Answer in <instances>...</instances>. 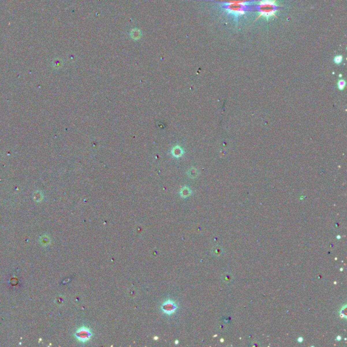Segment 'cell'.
<instances>
[{
	"label": "cell",
	"instance_id": "obj_3",
	"mask_svg": "<svg viewBox=\"0 0 347 347\" xmlns=\"http://www.w3.org/2000/svg\"><path fill=\"white\" fill-rule=\"evenodd\" d=\"M92 334L90 329L87 327H81L75 333V337L79 341L82 342H85L89 341L92 338Z\"/></svg>",
	"mask_w": 347,
	"mask_h": 347
},
{
	"label": "cell",
	"instance_id": "obj_5",
	"mask_svg": "<svg viewBox=\"0 0 347 347\" xmlns=\"http://www.w3.org/2000/svg\"><path fill=\"white\" fill-rule=\"evenodd\" d=\"M225 2H249L252 0H223Z\"/></svg>",
	"mask_w": 347,
	"mask_h": 347
},
{
	"label": "cell",
	"instance_id": "obj_2",
	"mask_svg": "<svg viewBox=\"0 0 347 347\" xmlns=\"http://www.w3.org/2000/svg\"><path fill=\"white\" fill-rule=\"evenodd\" d=\"M249 2H225L223 8L227 14L233 15L236 18V21L241 16L244 15L247 11Z\"/></svg>",
	"mask_w": 347,
	"mask_h": 347
},
{
	"label": "cell",
	"instance_id": "obj_7",
	"mask_svg": "<svg viewBox=\"0 0 347 347\" xmlns=\"http://www.w3.org/2000/svg\"><path fill=\"white\" fill-rule=\"evenodd\" d=\"M344 85H345V82H344V81H343V80H340V81H339V82H338V87H339V88H340V89H343V87H344Z\"/></svg>",
	"mask_w": 347,
	"mask_h": 347
},
{
	"label": "cell",
	"instance_id": "obj_4",
	"mask_svg": "<svg viewBox=\"0 0 347 347\" xmlns=\"http://www.w3.org/2000/svg\"><path fill=\"white\" fill-rule=\"evenodd\" d=\"M177 305L171 300H167L161 305V311L163 313L167 315H171L174 313L177 310Z\"/></svg>",
	"mask_w": 347,
	"mask_h": 347
},
{
	"label": "cell",
	"instance_id": "obj_6",
	"mask_svg": "<svg viewBox=\"0 0 347 347\" xmlns=\"http://www.w3.org/2000/svg\"><path fill=\"white\" fill-rule=\"evenodd\" d=\"M342 56H337L335 57L334 58V61L336 63H340L341 62H342Z\"/></svg>",
	"mask_w": 347,
	"mask_h": 347
},
{
	"label": "cell",
	"instance_id": "obj_1",
	"mask_svg": "<svg viewBox=\"0 0 347 347\" xmlns=\"http://www.w3.org/2000/svg\"><path fill=\"white\" fill-rule=\"evenodd\" d=\"M277 0H260L258 5V18L264 17L268 20L272 16H275L277 12L278 5L276 4Z\"/></svg>",
	"mask_w": 347,
	"mask_h": 347
}]
</instances>
